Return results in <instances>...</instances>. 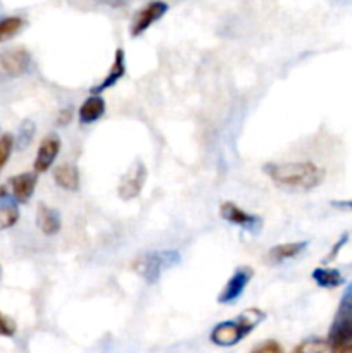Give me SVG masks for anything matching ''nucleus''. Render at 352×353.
<instances>
[{"mask_svg": "<svg viewBox=\"0 0 352 353\" xmlns=\"http://www.w3.org/2000/svg\"><path fill=\"white\" fill-rule=\"evenodd\" d=\"M264 172L280 188L295 190V192H307V190L316 188L324 179V171L314 162L266 164Z\"/></svg>", "mask_w": 352, "mask_h": 353, "instance_id": "1", "label": "nucleus"}, {"mask_svg": "<svg viewBox=\"0 0 352 353\" xmlns=\"http://www.w3.org/2000/svg\"><path fill=\"white\" fill-rule=\"evenodd\" d=\"M264 310L251 307V309L238 314L237 319L224 321V323L214 326V330L209 334V340L217 347H235L247 334H251L264 321Z\"/></svg>", "mask_w": 352, "mask_h": 353, "instance_id": "2", "label": "nucleus"}, {"mask_svg": "<svg viewBox=\"0 0 352 353\" xmlns=\"http://www.w3.org/2000/svg\"><path fill=\"white\" fill-rule=\"evenodd\" d=\"M328 353H352V283L345 288L326 336Z\"/></svg>", "mask_w": 352, "mask_h": 353, "instance_id": "3", "label": "nucleus"}, {"mask_svg": "<svg viewBox=\"0 0 352 353\" xmlns=\"http://www.w3.org/2000/svg\"><path fill=\"white\" fill-rule=\"evenodd\" d=\"M178 261L179 255L173 250L147 252L133 262V269L141 279H145L147 283H155L166 269L178 264Z\"/></svg>", "mask_w": 352, "mask_h": 353, "instance_id": "4", "label": "nucleus"}, {"mask_svg": "<svg viewBox=\"0 0 352 353\" xmlns=\"http://www.w3.org/2000/svg\"><path fill=\"white\" fill-rule=\"evenodd\" d=\"M31 65V54L24 47L7 48L0 52V81L23 76Z\"/></svg>", "mask_w": 352, "mask_h": 353, "instance_id": "5", "label": "nucleus"}, {"mask_svg": "<svg viewBox=\"0 0 352 353\" xmlns=\"http://www.w3.org/2000/svg\"><path fill=\"white\" fill-rule=\"evenodd\" d=\"M147 181V168L144 162L137 161L131 164V168L121 176L119 186H117V195L123 200H133L140 195Z\"/></svg>", "mask_w": 352, "mask_h": 353, "instance_id": "6", "label": "nucleus"}, {"mask_svg": "<svg viewBox=\"0 0 352 353\" xmlns=\"http://www.w3.org/2000/svg\"><path fill=\"white\" fill-rule=\"evenodd\" d=\"M166 12H168V3L162 2V0H152V2L145 3L135 14L133 21H131L130 34L131 37H140V34H144L152 24L157 23L161 17H164Z\"/></svg>", "mask_w": 352, "mask_h": 353, "instance_id": "7", "label": "nucleus"}, {"mask_svg": "<svg viewBox=\"0 0 352 353\" xmlns=\"http://www.w3.org/2000/svg\"><path fill=\"white\" fill-rule=\"evenodd\" d=\"M252 278H254V269L251 265H240V268L235 269L231 278L228 279L226 285L223 286L221 293L217 295V302L233 303L235 300L240 299L242 293L245 292V288H247Z\"/></svg>", "mask_w": 352, "mask_h": 353, "instance_id": "8", "label": "nucleus"}, {"mask_svg": "<svg viewBox=\"0 0 352 353\" xmlns=\"http://www.w3.org/2000/svg\"><path fill=\"white\" fill-rule=\"evenodd\" d=\"M219 214L226 223L235 224V226H240L244 230H247L248 233L257 234L261 231L262 221L261 217L254 216V214L245 212L242 207H238L233 202H223L219 205Z\"/></svg>", "mask_w": 352, "mask_h": 353, "instance_id": "9", "label": "nucleus"}, {"mask_svg": "<svg viewBox=\"0 0 352 353\" xmlns=\"http://www.w3.org/2000/svg\"><path fill=\"white\" fill-rule=\"evenodd\" d=\"M59 152H61V138L55 133L47 134L43 140L40 141V147H38L37 155H35L33 169L37 174H43L48 169L52 168V164L57 159Z\"/></svg>", "mask_w": 352, "mask_h": 353, "instance_id": "10", "label": "nucleus"}, {"mask_svg": "<svg viewBox=\"0 0 352 353\" xmlns=\"http://www.w3.org/2000/svg\"><path fill=\"white\" fill-rule=\"evenodd\" d=\"M38 174L37 172H21V174L10 178V195L16 200L17 203H26L30 202L33 196L35 188H37Z\"/></svg>", "mask_w": 352, "mask_h": 353, "instance_id": "11", "label": "nucleus"}, {"mask_svg": "<svg viewBox=\"0 0 352 353\" xmlns=\"http://www.w3.org/2000/svg\"><path fill=\"white\" fill-rule=\"evenodd\" d=\"M124 72H126V57H124L123 48H117L116 54H114V61H113V65H110L109 72H107L106 78H104L99 85H95L92 90H90V95H100L104 90L114 86L117 81H121Z\"/></svg>", "mask_w": 352, "mask_h": 353, "instance_id": "12", "label": "nucleus"}, {"mask_svg": "<svg viewBox=\"0 0 352 353\" xmlns=\"http://www.w3.org/2000/svg\"><path fill=\"white\" fill-rule=\"evenodd\" d=\"M19 221V207L7 192V186L0 185V231L9 230Z\"/></svg>", "mask_w": 352, "mask_h": 353, "instance_id": "13", "label": "nucleus"}, {"mask_svg": "<svg viewBox=\"0 0 352 353\" xmlns=\"http://www.w3.org/2000/svg\"><path fill=\"white\" fill-rule=\"evenodd\" d=\"M306 247L307 241H293V243L275 245V247L268 250L264 261L266 264H282V262L297 257Z\"/></svg>", "mask_w": 352, "mask_h": 353, "instance_id": "14", "label": "nucleus"}, {"mask_svg": "<svg viewBox=\"0 0 352 353\" xmlns=\"http://www.w3.org/2000/svg\"><path fill=\"white\" fill-rule=\"evenodd\" d=\"M106 114V100L100 95H90L78 109V119L81 124H93Z\"/></svg>", "mask_w": 352, "mask_h": 353, "instance_id": "15", "label": "nucleus"}, {"mask_svg": "<svg viewBox=\"0 0 352 353\" xmlns=\"http://www.w3.org/2000/svg\"><path fill=\"white\" fill-rule=\"evenodd\" d=\"M37 224L38 228H40L41 233L47 234V236L57 234L62 228L61 214L55 209H52V207L40 203L37 210Z\"/></svg>", "mask_w": 352, "mask_h": 353, "instance_id": "16", "label": "nucleus"}, {"mask_svg": "<svg viewBox=\"0 0 352 353\" xmlns=\"http://www.w3.org/2000/svg\"><path fill=\"white\" fill-rule=\"evenodd\" d=\"M54 181L66 192H78L79 171L75 164H61L54 169Z\"/></svg>", "mask_w": 352, "mask_h": 353, "instance_id": "17", "label": "nucleus"}, {"mask_svg": "<svg viewBox=\"0 0 352 353\" xmlns=\"http://www.w3.org/2000/svg\"><path fill=\"white\" fill-rule=\"evenodd\" d=\"M313 281L316 283L320 288H326V290H333L338 288V286L344 283V276L340 274L338 269L333 268H317L313 271Z\"/></svg>", "mask_w": 352, "mask_h": 353, "instance_id": "18", "label": "nucleus"}, {"mask_svg": "<svg viewBox=\"0 0 352 353\" xmlns=\"http://www.w3.org/2000/svg\"><path fill=\"white\" fill-rule=\"evenodd\" d=\"M26 21L19 16H7L0 19V43L9 38L16 37L21 30L24 28Z\"/></svg>", "mask_w": 352, "mask_h": 353, "instance_id": "19", "label": "nucleus"}, {"mask_svg": "<svg viewBox=\"0 0 352 353\" xmlns=\"http://www.w3.org/2000/svg\"><path fill=\"white\" fill-rule=\"evenodd\" d=\"M292 353H328L326 340H321V338L304 340L302 343H299L293 348Z\"/></svg>", "mask_w": 352, "mask_h": 353, "instance_id": "20", "label": "nucleus"}, {"mask_svg": "<svg viewBox=\"0 0 352 353\" xmlns=\"http://www.w3.org/2000/svg\"><path fill=\"white\" fill-rule=\"evenodd\" d=\"M12 148H14V138L12 134L6 133L0 137V172L2 169L6 168L7 161H9L10 154H12Z\"/></svg>", "mask_w": 352, "mask_h": 353, "instance_id": "21", "label": "nucleus"}, {"mask_svg": "<svg viewBox=\"0 0 352 353\" xmlns=\"http://www.w3.org/2000/svg\"><path fill=\"white\" fill-rule=\"evenodd\" d=\"M17 333V326L9 316L0 312V336L2 338H12Z\"/></svg>", "mask_w": 352, "mask_h": 353, "instance_id": "22", "label": "nucleus"}, {"mask_svg": "<svg viewBox=\"0 0 352 353\" xmlns=\"http://www.w3.org/2000/svg\"><path fill=\"white\" fill-rule=\"evenodd\" d=\"M33 134H35V126L30 123V121H26L19 130L17 145H19V147H26V145H30V141L33 140Z\"/></svg>", "mask_w": 352, "mask_h": 353, "instance_id": "23", "label": "nucleus"}, {"mask_svg": "<svg viewBox=\"0 0 352 353\" xmlns=\"http://www.w3.org/2000/svg\"><path fill=\"white\" fill-rule=\"evenodd\" d=\"M251 353H283V348L278 341L268 340L264 341V343L259 345V347H255Z\"/></svg>", "mask_w": 352, "mask_h": 353, "instance_id": "24", "label": "nucleus"}, {"mask_svg": "<svg viewBox=\"0 0 352 353\" xmlns=\"http://www.w3.org/2000/svg\"><path fill=\"white\" fill-rule=\"evenodd\" d=\"M331 205H333L335 209L352 210V200H335V202H331Z\"/></svg>", "mask_w": 352, "mask_h": 353, "instance_id": "25", "label": "nucleus"}, {"mask_svg": "<svg viewBox=\"0 0 352 353\" xmlns=\"http://www.w3.org/2000/svg\"><path fill=\"white\" fill-rule=\"evenodd\" d=\"M71 107H68V109L61 110V116H59V124H68L69 121H71Z\"/></svg>", "mask_w": 352, "mask_h": 353, "instance_id": "26", "label": "nucleus"}, {"mask_svg": "<svg viewBox=\"0 0 352 353\" xmlns=\"http://www.w3.org/2000/svg\"><path fill=\"white\" fill-rule=\"evenodd\" d=\"M130 2V0H102V3H106V6H109V7H124L126 6V3Z\"/></svg>", "mask_w": 352, "mask_h": 353, "instance_id": "27", "label": "nucleus"}, {"mask_svg": "<svg viewBox=\"0 0 352 353\" xmlns=\"http://www.w3.org/2000/svg\"><path fill=\"white\" fill-rule=\"evenodd\" d=\"M345 241H347V234H345V236H344V238H340V241H338V243H337V245H333V250H331V254H330V255H328V259H333V257H335V255H337V254H338V250H340V247H342V245H344V243H345ZM328 259H326V261H328Z\"/></svg>", "mask_w": 352, "mask_h": 353, "instance_id": "28", "label": "nucleus"}, {"mask_svg": "<svg viewBox=\"0 0 352 353\" xmlns=\"http://www.w3.org/2000/svg\"><path fill=\"white\" fill-rule=\"evenodd\" d=\"M2 274H3V271H2V265H0V281H2Z\"/></svg>", "mask_w": 352, "mask_h": 353, "instance_id": "29", "label": "nucleus"}]
</instances>
